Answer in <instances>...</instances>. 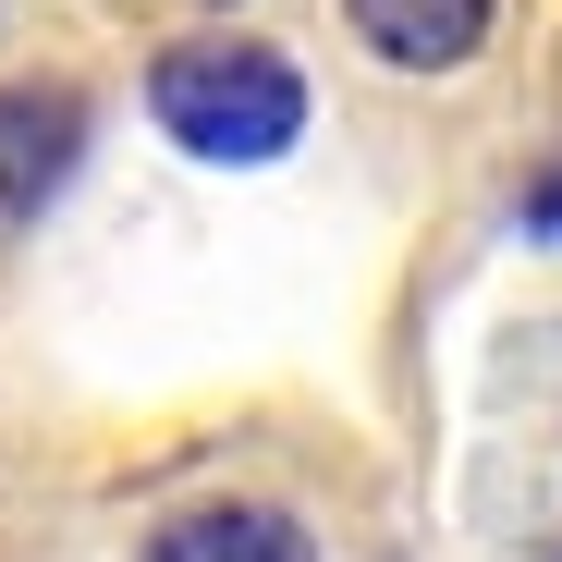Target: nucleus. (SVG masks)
<instances>
[{
    "mask_svg": "<svg viewBox=\"0 0 562 562\" xmlns=\"http://www.w3.org/2000/svg\"><path fill=\"white\" fill-rule=\"evenodd\" d=\"M147 111H159L171 147H196L221 171H257L306 135V74L269 37H183V49L147 61Z\"/></svg>",
    "mask_w": 562,
    "mask_h": 562,
    "instance_id": "nucleus-1",
    "label": "nucleus"
},
{
    "mask_svg": "<svg viewBox=\"0 0 562 562\" xmlns=\"http://www.w3.org/2000/svg\"><path fill=\"white\" fill-rule=\"evenodd\" d=\"M74 159H86V86H61V74L0 86V221H37L74 183Z\"/></svg>",
    "mask_w": 562,
    "mask_h": 562,
    "instance_id": "nucleus-2",
    "label": "nucleus"
},
{
    "mask_svg": "<svg viewBox=\"0 0 562 562\" xmlns=\"http://www.w3.org/2000/svg\"><path fill=\"white\" fill-rule=\"evenodd\" d=\"M490 13L502 0H342V25L380 49L392 74H452L490 49Z\"/></svg>",
    "mask_w": 562,
    "mask_h": 562,
    "instance_id": "nucleus-3",
    "label": "nucleus"
},
{
    "mask_svg": "<svg viewBox=\"0 0 562 562\" xmlns=\"http://www.w3.org/2000/svg\"><path fill=\"white\" fill-rule=\"evenodd\" d=\"M135 562H318L294 514H269V502H196V514H171L147 526Z\"/></svg>",
    "mask_w": 562,
    "mask_h": 562,
    "instance_id": "nucleus-4",
    "label": "nucleus"
}]
</instances>
